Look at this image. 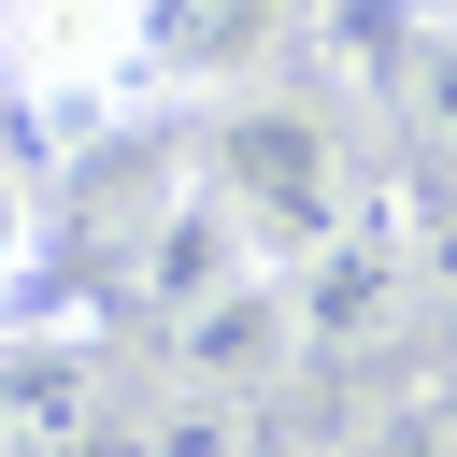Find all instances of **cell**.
<instances>
[{
	"label": "cell",
	"mask_w": 457,
	"mask_h": 457,
	"mask_svg": "<svg viewBox=\"0 0 457 457\" xmlns=\"http://www.w3.org/2000/svg\"><path fill=\"white\" fill-rule=\"evenodd\" d=\"M186 157H200L214 200L257 228L271 271H300V257L357 214V157H343V114H328V100H257V86H228V100L186 129Z\"/></svg>",
	"instance_id": "1"
},
{
	"label": "cell",
	"mask_w": 457,
	"mask_h": 457,
	"mask_svg": "<svg viewBox=\"0 0 457 457\" xmlns=\"http://www.w3.org/2000/svg\"><path fill=\"white\" fill-rule=\"evenodd\" d=\"M0 100L43 143H100L157 114V57L129 0H0Z\"/></svg>",
	"instance_id": "2"
},
{
	"label": "cell",
	"mask_w": 457,
	"mask_h": 457,
	"mask_svg": "<svg viewBox=\"0 0 457 457\" xmlns=\"http://www.w3.org/2000/svg\"><path fill=\"white\" fill-rule=\"evenodd\" d=\"M300 343L314 357H386L400 328H414V257H400V200H357L300 271Z\"/></svg>",
	"instance_id": "3"
},
{
	"label": "cell",
	"mask_w": 457,
	"mask_h": 457,
	"mask_svg": "<svg viewBox=\"0 0 457 457\" xmlns=\"http://www.w3.org/2000/svg\"><path fill=\"white\" fill-rule=\"evenodd\" d=\"M0 428L29 457H100L114 443V343L100 328H0Z\"/></svg>",
	"instance_id": "4"
},
{
	"label": "cell",
	"mask_w": 457,
	"mask_h": 457,
	"mask_svg": "<svg viewBox=\"0 0 457 457\" xmlns=\"http://www.w3.org/2000/svg\"><path fill=\"white\" fill-rule=\"evenodd\" d=\"M300 357H314V343H300V286H286V271H243V286H214L200 314H171V386L243 400V414H257Z\"/></svg>",
	"instance_id": "5"
},
{
	"label": "cell",
	"mask_w": 457,
	"mask_h": 457,
	"mask_svg": "<svg viewBox=\"0 0 457 457\" xmlns=\"http://www.w3.org/2000/svg\"><path fill=\"white\" fill-rule=\"evenodd\" d=\"M129 14H143V57H157V100H228L286 43V0H129Z\"/></svg>",
	"instance_id": "6"
},
{
	"label": "cell",
	"mask_w": 457,
	"mask_h": 457,
	"mask_svg": "<svg viewBox=\"0 0 457 457\" xmlns=\"http://www.w3.org/2000/svg\"><path fill=\"white\" fill-rule=\"evenodd\" d=\"M100 457H257V414L243 400H200V386H157L143 414H114Z\"/></svg>",
	"instance_id": "7"
},
{
	"label": "cell",
	"mask_w": 457,
	"mask_h": 457,
	"mask_svg": "<svg viewBox=\"0 0 457 457\" xmlns=\"http://www.w3.org/2000/svg\"><path fill=\"white\" fill-rule=\"evenodd\" d=\"M400 257H414V314L457 328V171H428V186L400 200Z\"/></svg>",
	"instance_id": "8"
},
{
	"label": "cell",
	"mask_w": 457,
	"mask_h": 457,
	"mask_svg": "<svg viewBox=\"0 0 457 457\" xmlns=\"http://www.w3.org/2000/svg\"><path fill=\"white\" fill-rule=\"evenodd\" d=\"M29 257H43V200H29V171L0 157V328H14V286H29Z\"/></svg>",
	"instance_id": "9"
},
{
	"label": "cell",
	"mask_w": 457,
	"mask_h": 457,
	"mask_svg": "<svg viewBox=\"0 0 457 457\" xmlns=\"http://www.w3.org/2000/svg\"><path fill=\"white\" fill-rule=\"evenodd\" d=\"M414 114H428V157H457V43L414 57Z\"/></svg>",
	"instance_id": "10"
},
{
	"label": "cell",
	"mask_w": 457,
	"mask_h": 457,
	"mask_svg": "<svg viewBox=\"0 0 457 457\" xmlns=\"http://www.w3.org/2000/svg\"><path fill=\"white\" fill-rule=\"evenodd\" d=\"M0 457H29V443H14V428H0Z\"/></svg>",
	"instance_id": "11"
}]
</instances>
